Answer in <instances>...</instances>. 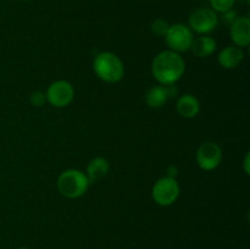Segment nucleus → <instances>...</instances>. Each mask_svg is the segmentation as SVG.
<instances>
[{
	"label": "nucleus",
	"instance_id": "1",
	"mask_svg": "<svg viewBox=\"0 0 250 249\" xmlns=\"http://www.w3.org/2000/svg\"><path fill=\"white\" fill-rule=\"evenodd\" d=\"M186 63L182 56L172 50H164L154 58L151 72L160 84H175L185 73Z\"/></svg>",
	"mask_w": 250,
	"mask_h": 249
},
{
	"label": "nucleus",
	"instance_id": "2",
	"mask_svg": "<svg viewBox=\"0 0 250 249\" xmlns=\"http://www.w3.org/2000/svg\"><path fill=\"white\" fill-rule=\"evenodd\" d=\"M93 70L95 75L104 82L116 83L124 77L125 66L116 54L103 51L95 56L93 61Z\"/></svg>",
	"mask_w": 250,
	"mask_h": 249
},
{
	"label": "nucleus",
	"instance_id": "3",
	"mask_svg": "<svg viewBox=\"0 0 250 249\" xmlns=\"http://www.w3.org/2000/svg\"><path fill=\"white\" fill-rule=\"evenodd\" d=\"M90 182L88 180L87 175L80 170H66L60 173L58 177V186L59 192L61 195L68 198V199H76L84 194L88 190Z\"/></svg>",
	"mask_w": 250,
	"mask_h": 249
},
{
	"label": "nucleus",
	"instance_id": "4",
	"mask_svg": "<svg viewBox=\"0 0 250 249\" xmlns=\"http://www.w3.org/2000/svg\"><path fill=\"white\" fill-rule=\"evenodd\" d=\"M153 199L156 204L161 207H168L172 205L177 200L180 195V186H178L176 178L163 177L155 182L151 190Z\"/></svg>",
	"mask_w": 250,
	"mask_h": 249
},
{
	"label": "nucleus",
	"instance_id": "5",
	"mask_svg": "<svg viewBox=\"0 0 250 249\" xmlns=\"http://www.w3.org/2000/svg\"><path fill=\"white\" fill-rule=\"evenodd\" d=\"M188 23H189L188 27L190 31L205 36L216 28L219 24V16H217V12H215L210 7H200L190 14Z\"/></svg>",
	"mask_w": 250,
	"mask_h": 249
},
{
	"label": "nucleus",
	"instance_id": "6",
	"mask_svg": "<svg viewBox=\"0 0 250 249\" xmlns=\"http://www.w3.org/2000/svg\"><path fill=\"white\" fill-rule=\"evenodd\" d=\"M193 38L194 37L189 27L182 23L170 24V28L165 36L166 44L170 50L175 53H185L189 50Z\"/></svg>",
	"mask_w": 250,
	"mask_h": 249
},
{
	"label": "nucleus",
	"instance_id": "7",
	"mask_svg": "<svg viewBox=\"0 0 250 249\" xmlns=\"http://www.w3.org/2000/svg\"><path fill=\"white\" fill-rule=\"evenodd\" d=\"M45 95L46 102L54 107H65L70 105L75 98V89L70 82L60 80L49 85Z\"/></svg>",
	"mask_w": 250,
	"mask_h": 249
},
{
	"label": "nucleus",
	"instance_id": "8",
	"mask_svg": "<svg viewBox=\"0 0 250 249\" xmlns=\"http://www.w3.org/2000/svg\"><path fill=\"white\" fill-rule=\"evenodd\" d=\"M222 160V150L215 142H205L197 150V164L202 170L211 171L220 165Z\"/></svg>",
	"mask_w": 250,
	"mask_h": 249
},
{
	"label": "nucleus",
	"instance_id": "9",
	"mask_svg": "<svg viewBox=\"0 0 250 249\" xmlns=\"http://www.w3.org/2000/svg\"><path fill=\"white\" fill-rule=\"evenodd\" d=\"M229 33L234 45L246 48L250 43V20L248 16H238L232 22Z\"/></svg>",
	"mask_w": 250,
	"mask_h": 249
},
{
	"label": "nucleus",
	"instance_id": "10",
	"mask_svg": "<svg viewBox=\"0 0 250 249\" xmlns=\"http://www.w3.org/2000/svg\"><path fill=\"white\" fill-rule=\"evenodd\" d=\"M244 51L243 49L236 45H229L222 49L217 56V61L225 68H236L243 61Z\"/></svg>",
	"mask_w": 250,
	"mask_h": 249
},
{
	"label": "nucleus",
	"instance_id": "11",
	"mask_svg": "<svg viewBox=\"0 0 250 249\" xmlns=\"http://www.w3.org/2000/svg\"><path fill=\"white\" fill-rule=\"evenodd\" d=\"M177 112L185 119H193L199 114L200 103L193 94L181 95L176 103Z\"/></svg>",
	"mask_w": 250,
	"mask_h": 249
},
{
	"label": "nucleus",
	"instance_id": "12",
	"mask_svg": "<svg viewBox=\"0 0 250 249\" xmlns=\"http://www.w3.org/2000/svg\"><path fill=\"white\" fill-rule=\"evenodd\" d=\"M216 41L212 37L200 36L193 38L189 49L197 58H208L216 50Z\"/></svg>",
	"mask_w": 250,
	"mask_h": 249
},
{
	"label": "nucleus",
	"instance_id": "13",
	"mask_svg": "<svg viewBox=\"0 0 250 249\" xmlns=\"http://www.w3.org/2000/svg\"><path fill=\"white\" fill-rule=\"evenodd\" d=\"M110 165L109 161L106 159L102 158V156H97V158L92 159L87 166V177L89 182H97V181L102 180L105 176L109 173Z\"/></svg>",
	"mask_w": 250,
	"mask_h": 249
},
{
	"label": "nucleus",
	"instance_id": "14",
	"mask_svg": "<svg viewBox=\"0 0 250 249\" xmlns=\"http://www.w3.org/2000/svg\"><path fill=\"white\" fill-rule=\"evenodd\" d=\"M168 98L167 89H166V85H155V87L149 88V90L146 94V102L148 104V106L154 107V109H158V107L164 106V105L167 103Z\"/></svg>",
	"mask_w": 250,
	"mask_h": 249
},
{
	"label": "nucleus",
	"instance_id": "15",
	"mask_svg": "<svg viewBox=\"0 0 250 249\" xmlns=\"http://www.w3.org/2000/svg\"><path fill=\"white\" fill-rule=\"evenodd\" d=\"M151 32H153L155 36L158 37H165L166 33H167L168 28H170V24L166 20L163 19H156L151 22Z\"/></svg>",
	"mask_w": 250,
	"mask_h": 249
},
{
	"label": "nucleus",
	"instance_id": "16",
	"mask_svg": "<svg viewBox=\"0 0 250 249\" xmlns=\"http://www.w3.org/2000/svg\"><path fill=\"white\" fill-rule=\"evenodd\" d=\"M236 0H210L211 9L215 12H226L233 7Z\"/></svg>",
	"mask_w": 250,
	"mask_h": 249
},
{
	"label": "nucleus",
	"instance_id": "17",
	"mask_svg": "<svg viewBox=\"0 0 250 249\" xmlns=\"http://www.w3.org/2000/svg\"><path fill=\"white\" fill-rule=\"evenodd\" d=\"M29 102L33 106H43L46 102V95L44 92H41V90H36L31 94L29 97Z\"/></svg>",
	"mask_w": 250,
	"mask_h": 249
},
{
	"label": "nucleus",
	"instance_id": "18",
	"mask_svg": "<svg viewBox=\"0 0 250 249\" xmlns=\"http://www.w3.org/2000/svg\"><path fill=\"white\" fill-rule=\"evenodd\" d=\"M237 17H238L237 16V12L232 9L226 12H222V21H224L226 24H229V26H231L232 22H233Z\"/></svg>",
	"mask_w": 250,
	"mask_h": 249
},
{
	"label": "nucleus",
	"instance_id": "19",
	"mask_svg": "<svg viewBox=\"0 0 250 249\" xmlns=\"http://www.w3.org/2000/svg\"><path fill=\"white\" fill-rule=\"evenodd\" d=\"M177 173H178V168L176 167L175 165L168 166V168H167V177L176 178V176H177Z\"/></svg>",
	"mask_w": 250,
	"mask_h": 249
},
{
	"label": "nucleus",
	"instance_id": "20",
	"mask_svg": "<svg viewBox=\"0 0 250 249\" xmlns=\"http://www.w3.org/2000/svg\"><path fill=\"white\" fill-rule=\"evenodd\" d=\"M244 171H246L247 175H249L250 172V154L247 153L246 158H244V164H243Z\"/></svg>",
	"mask_w": 250,
	"mask_h": 249
},
{
	"label": "nucleus",
	"instance_id": "21",
	"mask_svg": "<svg viewBox=\"0 0 250 249\" xmlns=\"http://www.w3.org/2000/svg\"><path fill=\"white\" fill-rule=\"evenodd\" d=\"M17 249H29V248H27V247H20V248H17Z\"/></svg>",
	"mask_w": 250,
	"mask_h": 249
}]
</instances>
